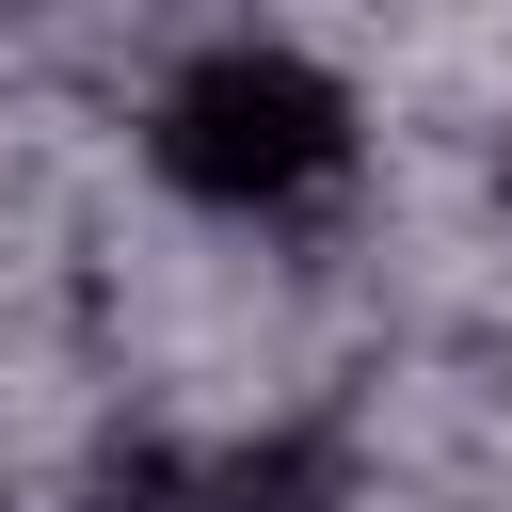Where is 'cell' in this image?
<instances>
[{
	"mask_svg": "<svg viewBox=\"0 0 512 512\" xmlns=\"http://www.w3.org/2000/svg\"><path fill=\"white\" fill-rule=\"evenodd\" d=\"M144 160H160V192L208 208V224H288V208H320V192L352 176V80L304 64V48L224 32V48H192V64L144 96Z\"/></svg>",
	"mask_w": 512,
	"mask_h": 512,
	"instance_id": "6da1fadb",
	"label": "cell"
}]
</instances>
